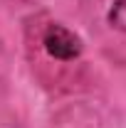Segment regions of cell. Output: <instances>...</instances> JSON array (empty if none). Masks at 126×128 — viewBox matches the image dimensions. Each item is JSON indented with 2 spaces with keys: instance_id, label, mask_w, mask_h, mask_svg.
Segmentation results:
<instances>
[{
  "instance_id": "7a4b0ae2",
  "label": "cell",
  "mask_w": 126,
  "mask_h": 128,
  "mask_svg": "<svg viewBox=\"0 0 126 128\" xmlns=\"http://www.w3.org/2000/svg\"><path fill=\"white\" fill-rule=\"evenodd\" d=\"M106 22L114 30L126 32V0H114V5L106 12Z\"/></svg>"
},
{
  "instance_id": "6da1fadb",
  "label": "cell",
  "mask_w": 126,
  "mask_h": 128,
  "mask_svg": "<svg viewBox=\"0 0 126 128\" xmlns=\"http://www.w3.org/2000/svg\"><path fill=\"white\" fill-rule=\"evenodd\" d=\"M42 47L52 59L57 62H74L82 57L84 42L74 30H69L62 22H52L47 25V30L42 32Z\"/></svg>"
}]
</instances>
